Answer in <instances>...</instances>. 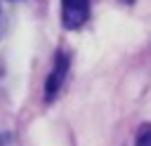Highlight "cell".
<instances>
[{
  "instance_id": "obj_3",
  "label": "cell",
  "mask_w": 151,
  "mask_h": 146,
  "mask_svg": "<svg viewBox=\"0 0 151 146\" xmlns=\"http://www.w3.org/2000/svg\"><path fill=\"white\" fill-rule=\"evenodd\" d=\"M137 146H151V130L139 132V137H137Z\"/></svg>"
},
{
  "instance_id": "obj_1",
  "label": "cell",
  "mask_w": 151,
  "mask_h": 146,
  "mask_svg": "<svg viewBox=\"0 0 151 146\" xmlns=\"http://www.w3.org/2000/svg\"><path fill=\"white\" fill-rule=\"evenodd\" d=\"M90 19V0H61V24L68 31L80 28Z\"/></svg>"
},
{
  "instance_id": "obj_2",
  "label": "cell",
  "mask_w": 151,
  "mask_h": 146,
  "mask_svg": "<svg viewBox=\"0 0 151 146\" xmlns=\"http://www.w3.org/2000/svg\"><path fill=\"white\" fill-rule=\"evenodd\" d=\"M68 66H71L68 54H66V52H57L54 66H52V71H50V75H47V82H45V99H47V101H52V99L59 94V89H61V85H64V78H66V73H68Z\"/></svg>"
},
{
  "instance_id": "obj_4",
  "label": "cell",
  "mask_w": 151,
  "mask_h": 146,
  "mask_svg": "<svg viewBox=\"0 0 151 146\" xmlns=\"http://www.w3.org/2000/svg\"><path fill=\"white\" fill-rule=\"evenodd\" d=\"M120 2H125V5H130V2H134V0H120Z\"/></svg>"
},
{
  "instance_id": "obj_5",
  "label": "cell",
  "mask_w": 151,
  "mask_h": 146,
  "mask_svg": "<svg viewBox=\"0 0 151 146\" xmlns=\"http://www.w3.org/2000/svg\"><path fill=\"white\" fill-rule=\"evenodd\" d=\"M0 26H2V12H0Z\"/></svg>"
}]
</instances>
